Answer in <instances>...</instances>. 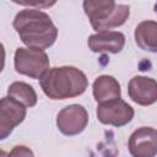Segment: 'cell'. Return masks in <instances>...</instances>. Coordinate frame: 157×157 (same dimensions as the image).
<instances>
[{
    "label": "cell",
    "mask_w": 157,
    "mask_h": 157,
    "mask_svg": "<svg viewBox=\"0 0 157 157\" xmlns=\"http://www.w3.org/2000/svg\"><path fill=\"white\" fill-rule=\"evenodd\" d=\"M12 26L27 48L45 50L58 38V28L50 16L39 9H25L16 13Z\"/></svg>",
    "instance_id": "cell-1"
},
{
    "label": "cell",
    "mask_w": 157,
    "mask_h": 157,
    "mask_svg": "<svg viewBox=\"0 0 157 157\" xmlns=\"http://www.w3.org/2000/svg\"><path fill=\"white\" fill-rule=\"evenodd\" d=\"M39 86L48 98L61 101L83 94L88 87V78L75 66H55L39 78Z\"/></svg>",
    "instance_id": "cell-2"
},
{
    "label": "cell",
    "mask_w": 157,
    "mask_h": 157,
    "mask_svg": "<svg viewBox=\"0 0 157 157\" xmlns=\"http://www.w3.org/2000/svg\"><path fill=\"white\" fill-rule=\"evenodd\" d=\"M83 11L92 28L97 32L109 31L123 26L130 16V7L113 0H85Z\"/></svg>",
    "instance_id": "cell-3"
},
{
    "label": "cell",
    "mask_w": 157,
    "mask_h": 157,
    "mask_svg": "<svg viewBox=\"0 0 157 157\" xmlns=\"http://www.w3.org/2000/svg\"><path fill=\"white\" fill-rule=\"evenodd\" d=\"M13 66L20 75L39 80L50 69L49 56L44 50L20 47L15 52Z\"/></svg>",
    "instance_id": "cell-4"
},
{
    "label": "cell",
    "mask_w": 157,
    "mask_h": 157,
    "mask_svg": "<svg viewBox=\"0 0 157 157\" xmlns=\"http://www.w3.org/2000/svg\"><path fill=\"white\" fill-rule=\"evenodd\" d=\"M134 108L121 98L99 103L96 109L98 121L104 125L121 128L128 125L134 118Z\"/></svg>",
    "instance_id": "cell-5"
},
{
    "label": "cell",
    "mask_w": 157,
    "mask_h": 157,
    "mask_svg": "<svg viewBox=\"0 0 157 157\" xmlns=\"http://www.w3.org/2000/svg\"><path fill=\"white\" fill-rule=\"evenodd\" d=\"M88 124V113L81 104H70L64 107L56 115V128L66 136L81 134Z\"/></svg>",
    "instance_id": "cell-6"
},
{
    "label": "cell",
    "mask_w": 157,
    "mask_h": 157,
    "mask_svg": "<svg viewBox=\"0 0 157 157\" xmlns=\"http://www.w3.org/2000/svg\"><path fill=\"white\" fill-rule=\"evenodd\" d=\"M27 108L9 96L0 98V141L7 139L27 114Z\"/></svg>",
    "instance_id": "cell-7"
},
{
    "label": "cell",
    "mask_w": 157,
    "mask_h": 157,
    "mask_svg": "<svg viewBox=\"0 0 157 157\" xmlns=\"http://www.w3.org/2000/svg\"><path fill=\"white\" fill-rule=\"evenodd\" d=\"M128 148L132 157H155L157 153V131L151 126L137 128L129 137Z\"/></svg>",
    "instance_id": "cell-8"
},
{
    "label": "cell",
    "mask_w": 157,
    "mask_h": 157,
    "mask_svg": "<svg viewBox=\"0 0 157 157\" xmlns=\"http://www.w3.org/2000/svg\"><path fill=\"white\" fill-rule=\"evenodd\" d=\"M128 93L132 102L139 105H152L157 101V82L152 77L134 76L128 85Z\"/></svg>",
    "instance_id": "cell-9"
},
{
    "label": "cell",
    "mask_w": 157,
    "mask_h": 157,
    "mask_svg": "<svg viewBox=\"0 0 157 157\" xmlns=\"http://www.w3.org/2000/svg\"><path fill=\"white\" fill-rule=\"evenodd\" d=\"M87 45L93 53L118 54L124 49L125 36L119 31H102L91 34L87 39Z\"/></svg>",
    "instance_id": "cell-10"
},
{
    "label": "cell",
    "mask_w": 157,
    "mask_h": 157,
    "mask_svg": "<svg viewBox=\"0 0 157 157\" xmlns=\"http://www.w3.org/2000/svg\"><path fill=\"white\" fill-rule=\"evenodd\" d=\"M92 94H93L94 101L98 104L112 101V99L120 98L121 96L120 83L112 75H101L93 81Z\"/></svg>",
    "instance_id": "cell-11"
},
{
    "label": "cell",
    "mask_w": 157,
    "mask_h": 157,
    "mask_svg": "<svg viewBox=\"0 0 157 157\" xmlns=\"http://www.w3.org/2000/svg\"><path fill=\"white\" fill-rule=\"evenodd\" d=\"M134 38L137 47L145 52H157V23L153 20L140 22L134 32Z\"/></svg>",
    "instance_id": "cell-12"
},
{
    "label": "cell",
    "mask_w": 157,
    "mask_h": 157,
    "mask_svg": "<svg viewBox=\"0 0 157 157\" xmlns=\"http://www.w3.org/2000/svg\"><path fill=\"white\" fill-rule=\"evenodd\" d=\"M7 96L12 99L17 101L26 108L34 107L38 101V96L34 91V88L23 81H15L12 82L7 88Z\"/></svg>",
    "instance_id": "cell-13"
},
{
    "label": "cell",
    "mask_w": 157,
    "mask_h": 157,
    "mask_svg": "<svg viewBox=\"0 0 157 157\" xmlns=\"http://www.w3.org/2000/svg\"><path fill=\"white\" fill-rule=\"evenodd\" d=\"M7 157H34V153L29 147L17 145L10 151V153H7Z\"/></svg>",
    "instance_id": "cell-14"
},
{
    "label": "cell",
    "mask_w": 157,
    "mask_h": 157,
    "mask_svg": "<svg viewBox=\"0 0 157 157\" xmlns=\"http://www.w3.org/2000/svg\"><path fill=\"white\" fill-rule=\"evenodd\" d=\"M5 56H6V53H5L4 44L0 43V74L2 72V70L5 67Z\"/></svg>",
    "instance_id": "cell-15"
},
{
    "label": "cell",
    "mask_w": 157,
    "mask_h": 157,
    "mask_svg": "<svg viewBox=\"0 0 157 157\" xmlns=\"http://www.w3.org/2000/svg\"><path fill=\"white\" fill-rule=\"evenodd\" d=\"M0 157H7V152L4 150H0Z\"/></svg>",
    "instance_id": "cell-16"
}]
</instances>
